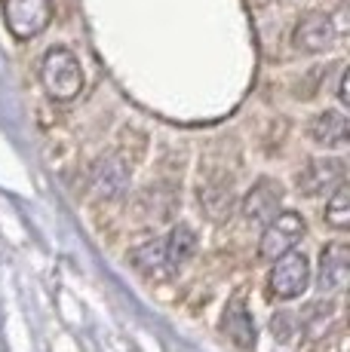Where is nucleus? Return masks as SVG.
Instances as JSON below:
<instances>
[{
  "label": "nucleus",
  "mask_w": 350,
  "mask_h": 352,
  "mask_svg": "<svg viewBox=\"0 0 350 352\" xmlns=\"http://www.w3.org/2000/svg\"><path fill=\"white\" fill-rule=\"evenodd\" d=\"M40 80H43V89L56 101H71V98L80 96V89H83L80 62L71 50H65V46H56V50H50L43 56Z\"/></svg>",
  "instance_id": "f257e3e1"
},
{
  "label": "nucleus",
  "mask_w": 350,
  "mask_h": 352,
  "mask_svg": "<svg viewBox=\"0 0 350 352\" xmlns=\"http://www.w3.org/2000/svg\"><path fill=\"white\" fill-rule=\"evenodd\" d=\"M305 236V218L295 212H280L271 224L265 227L258 242V254L265 261H280L298 245V239Z\"/></svg>",
  "instance_id": "f03ea898"
},
{
  "label": "nucleus",
  "mask_w": 350,
  "mask_h": 352,
  "mask_svg": "<svg viewBox=\"0 0 350 352\" xmlns=\"http://www.w3.org/2000/svg\"><path fill=\"white\" fill-rule=\"evenodd\" d=\"M3 16L19 40H31L50 25L52 0H3Z\"/></svg>",
  "instance_id": "7ed1b4c3"
},
{
  "label": "nucleus",
  "mask_w": 350,
  "mask_h": 352,
  "mask_svg": "<svg viewBox=\"0 0 350 352\" xmlns=\"http://www.w3.org/2000/svg\"><path fill=\"white\" fill-rule=\"evenodd\" d=\"M271 294L280 297V300H292V297L305 294V288L311 285V263L301 252H289L286 257L274 261L271 270Z\"/></svg>",
  "instance_id": "20e7f679"
},
{
  "label": "nucleus",
  "mask_w": 350,
  "mask_h": 352,
  "mask_svg": "<svg viewBox=\"0 0 350 352\" xmlns=\"http://www.w3.org/2000/svg\"><path fill=\"white\" fill-rule=\"evenodd\" d=\"M298 190L305 196H320V193H335L344 187V162L341 160H311L298 172Z\"/></svg>",
  "instance_id": "39448f33"
},
{
  "label": "nucleus",
  "mask_w": 350,
  "mask_h": 352,
  "mask_svg": "<svg viewBox=\"0 0 350 352\" xmlns=\"http://www.w3.org/2000/svg\"><path fill=\"white\" fill-rule=\"evenodd\" d=\"M280 199H282V187L277 184V181H271V178H261L246 196L243 214L249 221H258V224H271V221L280 214L277 212Z\"/></svg>",
  "instance_id": "423d86ee"
},
{
  "label": "nucleus",
  "mask_w": 350,
  "mask_h": 352,
  "mask_svg": "<svg viewBox=\"0 0 350 352\" xmlns=\"http://www.w3.org/2000/svg\"><path fill=\"white\" fill-rule=\"evenodd\" d=\"M347 276H350V252L347 245L335 242L320 257V291L322 294H338L347 285Z\"/></svg>",
  "instance_id": "0eeeda50"
},
{
  "label": "nucleus",
  "mask_w": 350,
  "mask_h": 352,
  "mask_svg": "<svg viewBox=\"0 0 350 352\" xmlns=\"http://www.w3.org/2000/svg\"><path fill=\"white\" fill-rule=\"evenodd\" d=\"M295 43L307 52H322L335 43V25L329 22V16H307L301 19V25L295 28Z\"/></svg>",
  "instance_id": "6e6552de"
},
{
  "label": "nucleus",
  "mask_w": 350,
  "mask_h": 352,
  "mask_svg": "<svg viewBox=\"0 0 350 352\" xmlns=\"http://www.w3.org/2000/svg\"><path fill=\"white\" fill-rule=\"evenodd\" d=\"M225 334L237 343L240 349H252L255 346V322L249 316L243 297H234L225 309Z\"/></svg>",
  "instance_id": "1a4fd4ad"
},
{
  "label": "nucleus",
  "mask_w": 350,
  "mask_h": 352,
  "mask_svg": "<svg viewBox=\"0 0 350 352\" xmlns=\"http://www.w3.org/2000/svg\"><path fill=\"white\" fill-rule=\"evenodd\" d=\"M311 138L322 147H344L347 144V117L341 111H322L311 123Z\"/></svg>",
  "instance_id": "9d476101"
},
{
  "label": "nucleus",
  "mask_w": 350,
  "mask_h": 352,
  "mask_svg": "<svg viewBox=\"0 0 350 352\" xmlns=\"http://www.w3.org/2000/svg\"><path fill=\"white\" fill-rule=\"evenodd\" d=\"M163 252H166V267H169V270L187 263V261H191V254L197 252V236H194V230L185 227V224H178L163 239Z\"/></svg>",
  "instance_id": "9b49d317"
},
{
  "label": "nucleus",
  "mask_w": 350,
  "mask_h": 352,
  "mask_svg": "<svg viewBox=\"0 0 350 352\" xmlns=\"http://www.w3.org/2000/svg\"><path fill=\"white\" fill-rule=\"evenodd\" d=\"M132 263L141 270V273H163L166 267V252H163V239L157 242H145L141 248L132 252Z\"/></svg>",
  "instance_id": "f8f14e48"
},
{
  "label": "nucleus",
  "mask_w": 350,
  "mask_h": 352,
  "mask_svg": "<svg viewBox=\"0 0 350 352\" xmlns=\"http://www.w3.org/2000/svg\"><path fill=\"white\" fill-rule=\"evenodd\" d=\"M326 221L332 224L335 230H347L350 227V190L347 187H338L335 196L329 199L326 206Z\"/></svg>",
  "instance_id": "ddd939ff"
},
{
  "label": "nucleus",
  "mask_w": 350,
  "mask_h": 352,
  "mask_svg": "<svg viewBox=\"0 0 350 352\" xmlns=\"http://www.w3.org/2000/svg\"><path fill=\"white\" fill-rule=\"evenodd\" d=\"M338 98H341V104H347L350 96H347V74H341V86H338Z\"/></svg>",
  "instance_id": "4468645a"
}]
</instances>
